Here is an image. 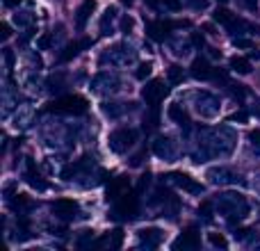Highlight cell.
<instances>
[{"label":"cell","mask_w":260,"mask_h":251,"mask_svg":"<svg viewBox=\"0 0 260 251\" xmlns=\"http://www.w3.org/2000/svg\"><path fill=\"white\" fill-rule=\"evenodd\" d=\"M238 144V135L229 125L217 128H199L197 130V151L192 153L194 162H206L215 158H226L233 153Z\"/></svg>","instance_id":"6da1fadb"},{"label":"cell","mask_w":260,"mask_h":251,"mask_svg":"<svg viewBox=\"0 0 260 251\" xmlns=\"http://www.w3.org/2000/svg\"><path fill=\"white\" fill-rule=\"evenodd\" d=\"M215 208L219 215L226 217V222L235 224V222H242L249 215V203L247 199L240 192H221L215 199Z\"/></svg>","instance_id":"7a4b0ae2"},{"label":"cell","mask_w":260,"mask_h":251,"mask_svg":"<svg viewBox=\"0 0 260 251\" xmlns=\"http://www.w3.org/2000/svg\"><path fill=\"white\" fill-rule=\"evenodd\" d=\"M87 101L78 94H67V96H59L55 99L53 103L48 105V112L53 114H71V117H78V114H85L87 112Z\"/></svg>","instance_id":"3957f363"},{"label":"cell","mask_w":260,"mask_h":251,"mask_svg":"<svg viewBox=\"0 0 260 251\" xmlns=\"http://www.w3.org/2000/svg\"><path fill=\"white\" fill-rule=\"evenodd\" d=\"M101 62L103 64L110 62L112 67H117V69H128V67H133V64L137 62V50H135L130 44H117V46H112L108 53H103Z\"/></svg>","instance_id":"277c9868"},{"label":"cell","mask_w":260,"mask_h":251,"mask_svg":"<svg viewBox=\"0 0 260 251\" xmlns=\"http://www.w3.org/2000/svg\"><path fill=\"white\" fill-rule=\"evenodd\" d=\"M137 215H139V192L137 190L119 197L117 203H114V208H112V212H110L112 219H123V222L135 219Z\"/></svg>","instance_id":"5b68a950"},{"label":"cell","mask_w":260,"mask_h":251,"mask_svg":"<svg viewBox=\"0 0 260 251\" xmlns=\"http://www.w3.org/2000/svg\"><path fill=\"white\" fill-rule=\"evenodd\" d=\"M121 89V78L112 71H101L99 76L91 80V91L99 96H112Z\"/></svg>","instance_id":"8992f818"},{"label":"cell","mask_w":260,"mask_h":251,"mask_svg":"<svg viewBox=\"0 0 260 251\" xmlns=\"http://www.w3.org/2000/svg\"><path fill=\"white\" fill-rule=\"evenodd\" d=\"M194 110H197L203 119H215L217 114L221 112V103L210 91H197V94H194Z\"/></svg>","instance_id":"52a82bcc"},{"label":"cell","mask_w":260,"mask_h":251,"mask_svg":"<svg viewBox=\"0 0 260 251\" xmlns=\"http://www.w3.org/2000/svg\"><path fill=\"white\" fill-rule=\"evenodd\" d=\"M139 137L137 128H117L112 135H110V151L112 153H126Z\"/></svg>","instance_id":"ba28073f"},{"label":"cell","mask_w":260,"mask_h":251,"mask_svg":"<svg viewBox=\"0 0 260 251\" xmlns=\"http://www.w3.org/2000/svg\"><path fill=\"white\" fill-rule=\"evenodd\" d=\"M162 178H165V183L176 185V187L183 190V192H189V194H203V185H201V183H197V180H194L192 176L183 174V171H169V174H165Z\"/></svg>","instance_id":"9c48e42d"},{"label":"cell","mask_w":260,"mask_h":251,"mask_svg":"<svg viewBox=\"0 0 260 251\" xmlns=\"http://www.w3.org/2000/svg\"><path fill=\"white\" fill-rule=\"evenodd\" d=\"M206 178L212 185H247V180L229 167H212V169H208Z\"/></svg>","instance_id":"30bf717a"},{"label":"cell","mask_w":260,"mask_h":251,"mask_svg":"<svg viewBox=\"0 0 260 251\" xmlns=\"http://www.w3.org/2000/svg\"><path fill=\"white\" fill-rule=\"evenodd\" d=\"M215 21L219 23V25H224L231 35H242L244 30H253L251 25H247V23L242 21V18H238L235 14H231L229 9H224V7H219L215 12Z\"/></svg>","instance_id":"8fae6325"},{"label":"cell","mask_w":260,"mask_h":251,"mask_svg":"<svg viewBox=\"0 0 260 251\" xmlns=\"http://www.w3.org/2000/svg\"><path fill=\"white\" fill-rule=\"evenodd\" d=\"M176 27H189V21H153L146 25V35L153 41H165V37H169Z\"/></svg>","instance_id":"7c38bea8"},{"label":"cell","mask_w":260,"mask_h":251,"mask_svg":"<svg viewBox=\"0 0 260 251\" xmlns=\"http://www.w3.org/2000/svg\"><path fill=\"white\" fill-rule=\"evenodd\" d=\"M167 94H169V87H167L165 80H151V82H146V87H144V91H142L144 101H146V105L151 110L157 108Z\"/></svg>","instance_id":"4fadbf2b"},{"label":"cell","mask_w":260,"mask_h":251,"mask_svg":"<svg viewBox=\"0 0 260 251\" xmlns=\"http://www.w3.org/2000/svg\"><path fill=\"white\" fill-rule=\"evenodd\" d=\"M91 169H94V160H91L89 155H82L80 160H76V162H71L69 167H64L62 178L69 180V183H73V180H80L82 176H85L87 171H91Z\"/></svg>","instance_id":"5bb4252c"},{"label":"cell","mask_w":260,"mask_h":251,"mask_svg":"<svg viewBox=\"0 0 260 251\" xmlns=\"http://www.w3.org/2000/svg\"><path fill=\"white\" fill-rule=\"evenodd\" d=\"M153 153H155L160 160H176V155H178V148H176V142L171 137H165V135H160V137L153 142Z\"/></svg>","instance_id":"9a60e30c"},{"label":"cell","mask_w":260,"mask_h":251,"mask_svg":"<svg viewBox=\"0 0 260 251\" xmlns=\"http://www.w3.org/2000/svg\"><path fill=\"white\" fill-rule=\"evenodd\" d=\"M199 244H201V235H199V231L194 229V226H189V229H185L183 233L178 235V240L174 242V249L176 251H194V249H199Z\"/></svg>","instance_id":"2e32d148"},{"label":"cell","mask_w":260,"mask_h":251,"mask_svg":"<svg viewBox=\"0 0 260 251\" xmlns=\"http://www.w3.org/2000/svg\"><path fill=\"white\" fill-rule=\"evenodd\" d=\"M35 117H37L35 105L23 103V105H18L16 112H14V125L21 128V130H25V128H30V125L35 123Z\"/></svg>","instance_id":"e0dca14e"},{"label":"cell","mask_w":260,"mask_h":251,"mask_svg":"<svg viewBox=\"0 0 260 251\" xmlns=\"http://www.w3.org/2000/svg\"><path fill=\"white\" fill-rule=\"evenodd\" d=\"M53 215L59 219H73L78 215V203L71 199H57L53 201Z\"/></svg>","instance_id":"ac0fdd59"},{"label":"cell","mask_w":260,"mask_h":251,"mask_svg":"<svg viewBox=\"0 0 260 251\" xmlns=\"http://www.w3.org/2000/svg\"><path fill=\"white\" fill-rule=\"evenodd\" d=\"M123 244V231L117 229L112 231V233L103 235V238H99L94 244H91V249H110V251H117L119 247Z\"/></svg>","instance_id":"d6986e66"},{"label":"cell","mask_w":260,"mask_h":251,"mask_svg":"<svg viewBox=\"0 0 260 251\" xmlns=\"http://www.w3.org/2000/svg\"><path fill=\"white\" fill-rule=\"evenodd\" d=\"M139 247L142 249H157L160 247V242H162V238H165V235H162V231L160 229H142L139 231Z\"/></svg>","instance_id":"ffe728a7"},{"label":"cell","mask_w":260,"mask_h":251,"mask_svg":"<svg viewBox=\"0 0 260 251\" xmlns=\"http://www.w3.org/2000/svg\"><path fill=\"white\" fill-rule=\"evenodd\" d=\"M189 73H192V78H197V80H210V78L215 76V69L210 67V62H208L206 57H197L192 62V67H189Z\"/></svg>","instance_id":"44dd1931"},{"label":"cell","mask_w":260,"mask_h":251,"mask_svg":"<svg viewBox=\"0 0 260 251\" xmlns=\"http://www.w3.org/2000/svg\"><path fill=\"white\" fill-rule=\"evenodd\" d=\"M194 46V39L187 35H178V37H171L169 39V48L174 55H178V57H185V55H189V50H192Z\"/></svg>","instance_id":"7402d4cb"},{"label":"cell","mask_w":260,"mask_h":251,"mask_svg":"<svg viewBox=\"0 0 260 251\" xmlns=\"http://www.w3.org/2000/svg\"><path fill=\"white\" fill-rule=\"evenodd\" d=\"M126 192H130V183H128L126 176H117V178L110 180V185H108V199L117 201V199L123 197Z\"/></svg>","instance_id":"603a6c76"},{"label":"cell","mask_w":260,"mask_h":251,"mask_svg":"<svg viewBox=\"0 0 260 251\" xmlns=\"http://www.w3.org/2000/svg\"><path fill=\"white\" fill-rule=\"evenodd\" d=\"M94 9H96V0H85V3L78 7V12H76V27L78 30H85V25L91 18Z\"/></svg>","instance_id":"cb8c5ba5"},{"label":"cell","mask_w":260,"mask_h":251,"mask_svg":"<svg viewBox=\"0 0 260 251\" xmlns=\"http://www.w3.org/2000/svg\"><path fill=\"white\" fill-rule=\"evenodd\" d=\"M91 44H94L91 39H82V41H73V44H69L67 48H64V53H59V62H69V59H73L76 55H80L85 48H89Z\"/></svg>","instance_id":"d4e9b609"},{"label":"cell","mask_w":260,"mask_h":251,"mask_svg":"<svg viewBox=\"0 0 260 251\" xmlns=\"http://www.w3.org/2000/svg\"><path fill=\"white\" fill-rule=\"evenodd\" d=\"M165 7L171 12H180L183 7H192V9H206L208 0H165Z\"/></svg>","instance_id":"484cf974"},{"label":"cell","mask_w":260,"mask_h":251,"mask_svg":"<svg viewBox=\"0 0 260 251\" xmlns=\"http://www.w3.org/2000/svg\"><path fill=\"white\" fill-rule=\"evenodd\" d=\"M23 176H25L27 183H30L32 187H37L39 192H44V190H46V180L39 176V171H37V167H35V162H32V160L25 162V174H23Z\"/></svg>","instance_id":"4316f807"},{"label":"cell","mask_w":260,"mask_h":251,"mask_svg":"<svg viewBox=\"0 0 260 251\" xmlns=\"http://www.w3.org/2000/svg\"><path fill=\"white\" fill-rule=\"evenodd\" d=\"M130 110H135V103H103V114L110 119L123 117Z\"/></svg>","instance_id":"83f0119b"},{"label":"cell","mask_w":260,"mask_h":251,"mask_svg":"<svg viewBox=\"0 0 260 251\" xmlns=\"http://www.w3.org/2000/svg\"><path fill=\"white\" fill-rule=\"evenodd\" d=\"M9 208H12L18 217H23L32 210V201L25 197V194H14V199H9Z\"/></svg>","instance_id":"f1b7e54d"},{"label":"cell","mask_w":260,"mask_h":251,"mask_svg":"<svg viewBox=\"0 0 260 251\" xmlns=\"http://www.w3.org/2000/svg\"><path fill=\"white\" fill-rule=\"evenodd\" d=\"M114 21H117V9L114 7H108L101 16V35H112L114 32Z\"/></svg>","instance_id":"f546056e"},{"label":"cell","mask_w":260,"mask_h":251,"mask_svg":"<svg viewBox=\"0 0 260 251\" xmlns=\"http://www.w3.org/2000/svg\"><path fill=\"white\" fill-rule=\"evenodd\" d=\"M18 108V96H14L12 87H5L3 89V117L7 119L12 114V110Z\"/></svg>","instance_id":"4dcf8cb0"},{"label":"cell","mask_w":260,"mask_h":251,"mask_svg":"<svg viewBox=\"0 0 260 251\" xmlns=\"http://www.w3.org/2000/svg\"><path fill=\"white\" fill-rule=\"evenodd\" d=\"M169 119L178 123L180 128H189V117H187V112H185V110L180 108L178 103L169 105Z\"/></svg>","instance_id":"1f68e13d"},{"label":"cell","mask_w":260,"mask_h":251,"mask_svg":"<svg viewBox=\"0 0 260 251\" xmlns=\"http://www.w3.org/2000/svg\"><path fill=\"white\" fill-rule=\"evenodd\" d=\"M231 69L235 73H240V76H247V73H251V62L247 57H233L231 59Z\"/></svg>","instance_id":"d6a6232c"},{"label":"cell","mask_w":260,"mask_h":251,"mask_svg":"<svg viewBox=\"0 0 260 251\" xmlns=\"http://www.w3.org/2000/svg\"><path fill=\"white\" fill-rule=\"evenodd\" d=\"M14 23L21 27H30L32 23H35V14H32L30 9H21V12L14 14Z\"/></svg>","instance_id":"836d02e7"},{"label":"cell","mask_w":260,"mask_h":251,"mask_svg":"<svg viewBox=\"0 0 260 251\" xmlns=\"http://www.w3.org/2000/svg\"><path fill=\"white\" fill-rule=\"evenodd\" d=\"M167 76H169V85H180L185 80V69L178 67V64H171Z\"/></svg>","instance_id":"e575fe53"},{"label":"cell","mask_w":260,"mask_h":251,"mask_svg":"<svg viewBox=\"0 0 260 251\" xmlns=\"http://www.w3.org/2000/svg\"><path fill=\"white\" fill-rule=\"evenodd\" d=\"M249 146H251V151L256 153V155H260V128L249 133Z\"/></svg>","instance_id":"d590c367"},{"label":"cell","mask_w":260,"mask_h":251,"mask_svg":"<svg viewBox=\"0 0 260 251\" xmlns=\"http://www.w3.org/2000/svg\"><path fill=\"white\" fill-rule=\"evenodd\" d=\"M78 247L80 249H85V247H89L91 249V244H94V231H85V233L80 235V238H78Z\"/></svg>","instance_id":"8d00e7d4"},{"label":"cell","mask_w":260,"mask_h":251,"mask_svg":"<svg viewBox=\"0 0 260 251\" xmlns=\"http://www.w3.org/2000/svg\"><path fill=\"white\" fill-rule=\"evenodd\" d=\"M208 240H210L212 247H219V249H226V247H229V242H226V238H224L221 233H210V235H208Z\"/></svg>","instance_id":"74e56055"},{"label":"cell","mask_w":260,"mask_h":251,"mask_svg":"<svg viewBox=\"0 0 260 251\" xmlns=\"http://www.w3.org/2000/svg\"><path fill=\"white\" fill-rule=\"evenodd\" d=\"M212 206H215V201H203L201 206H199V215H203V219L210 222L212 219Z\"/></svg>","instance_id":"f35d334b"},{"label":"cell","mask_w":260,"mask_h":251,"mask_svg":"<svg viewBox=\"0 0 260 251\" xmlns=\"http://www.w3.org/2000/svg\"><path fill=\"white\" fill-rule=\"evenodd\" d=\"M25 89L30 91V94H39L41 91V82H39V78H35V76H30L25 80Z\"/></svg>","instance_id":"ab89813d"},{"label":"cell","mask_w":260,"mask_h":251,"mask_svg":"<svg viewBox=\"0 0 260 251\" xmlns=\"http://www.w3.org/2000/svg\"><path fill=\"white\" fill-rule=\"evenodd\" d=\"M62 82H64V76H62V73H59V76L57 78H50V80H48V91H53V94H55V91H59V89H62Z\"/></svg>","instance_id":"60d3db41"},{"label":"cell","mask_w":260,"mask_h":251,"mask_svg":"<svg viewBox=\"0 0 260 251\" xmlns=\"http://www.w3.org/2000/svg\"><path fill=\"white\" fill-rule=\"evenodd\" d=\"M151 71H153V67L146 62V64H142V67L137 69V73H135V76H137V80H146V78L151 76Z\"/></svg>","instance_id":"b9f144b4"},{"label":"cell","mask_w":260,"mask_h":251,"mask_svg":"<svg viewBox=\"0 0 260 251\" xmlns=\"http://www.w3.org/2000/svg\"><path fill=\"white\" fill-rule=\"evenodd\" d=\"M229 89H231V94H233V99H238V101H242L244 96H247V89H244L242 85H229Z\"/></svg>","instance_id":"7bdbcfd3"},{"label":"cell","mask_w":260,"mask_h":251,"mask_svg":"<svg viewBox=\"0 0 260 251\" xmlns=\"http://www.w3.org/2000/svg\"><path fill=\"white\" fill-rule=\"evenodd\" d=\"M3 55H5V67H7V76H9V73H12V69H14V53L9 48H5Z\"/></svg>","instance_id":"ee69618b"},{"label":"cell","mask_w":260,"mask_h":251,"mask_svg":"<svg viewBox=\"0 0 260 251\" xmlns=\"http://www.w3.org/2000/svg\"><path fill=\"white\" fill-rule=\"evenodd\" d=\"M151 185V174H144V176H139V183H137V192H144V190Z\"/></svg>","instance_id":"f6af8a7d"},{"label":"cell","mask_w":260,"mask_h":251,"mask_svg":"<svg viewBox=\"0 0 260 251\" xmlns=\"http://www.w3.org/2000/svg\"><path fill=\"white\" fill-rule=\"evenodd\" d=\"M50 44H53V35H44L39 41H37V48H39V50H46Z\"/></svg>","instance_id":"bcb514c9"},{"label":"cell","mask_w":260,"mask_h":251,"mask_svg":"<svg viewBox=\"0 0 260 251\" xmlns=\"http://www.w3.org/2000/svg\"><path fill=\"white\" fill-rule=\"evenodd\" d=\"M249 110H251V114H253V117L260 119V99H258V96L251 101V105H249Z\"/></svg>","instance_id":"7dc6e473"},{"label":"cell","mask_w":260,"mask_h":251,"mask_svg":"<svg viewBox=\"0 0 260 251\" xmlns=\"http://www.w3.org/2000/svg\"><path fill=\"white\" fill-rule=\"evenodd\" d=\"M12 37V27L7 23H0V39H9Z\"/></svg>","instance_id":"c3c4849f"},{"label":"cell","mask_w":260,"mask_h":251,"mask_svg":"<svg viewBox=\"0 0 260 251\" xmlns=\"http://www.w3.org/2000/svg\"><path fill=\"white\" fill-rule=\"evenodd\" d=\"M133 25H135V23H133V18H130V16H126V18L121 21V30L126 32V35H128L130 30H133Z\"/></svg>","instance_id":"681fc988"},{"label":"cell","mask_w":260,"mask_h":251,"mask_svg":"<svg viewBox=\"0 0 260 251\" xmlns=\"http://www.w3.org/2000/svg\"><path fill=\"white\" fill-rule=\"evenodd\" d=\"M240 3H242L249 12H256V9H258V0H240Z\"/></svg>","instance_id":"f907efd6"},{"label":"cell","mask_w":260,"mask_h":251,"mask_svg":"<svg viewBox=\"0 0 260 251\" xmlns=\"http://www.w3.org/2000/svg\"><path fill=\"white\" fill-rule=\"evenodd\" d=\"M249 119V114L247 112H235L233 117H231V121H240V123H244Z\"/></svg>","instance_id":"816d5d0a"},{"label":"cell","mask_w":260,"mask_h":251,"mask_svg":"<svg viewBox=\"0 0 260 251\" xmlns=\"http://www.w3.org/2000/svg\"><path fill=\"white\" fill-rule=\"evenodd\" d=\"M249 233H253V231H249V229H240V231H235V238L238 240H247V235Z\"/></svg>","instance_id":"f5cc1de1"},{"label":"cell","mask_w":260,"mask_h":251,"mask_svg":"<svg viewBox=\"0 0 260 251\" xmlns=\"http://www.w3.org/2000/svg\"><path fill=\"white\" fill-rule=\"evenodd\" d=\"M235 46H242V48H251V44H249L247 39H233Z\"/></svg>","instance_id":"db71d44e"},{"label":"cell","mask_w":260,"mask_h":251,"mask_svg":"<svg viewBox=\"0 0 260 251\" xmlns=\"http://www.w3.org/2000/svg\"><path fill=\"white\" fill-rule=\"evenodd\" d=\"M3 3H5V7H18L21 0H3Z\"/></svg>","instance_id":"11a10c76"},{"label":"cell","mask_w":260,"mask_h":251,"mask_svg":"<svg viewBox=\"0 0 260 251\" xmlns=\"http://www.w3.org/2000/svg\"><path fill=\"white\" fill-rule=\"evenodd\" d=\"M146 5H151V7H157V0H146Z\"/></svg>","instance_id":"9f6ffc18"},{"label":"cell","mask_w":260,"mask_h":251,"mask_svg":"<svg viewBox=\"0 0 260 251\" xmlns=\"http://www.w3.org/2000/svg\"><path fill=\"white\" fill-rule=\"evenodd\" d=\"M251 247H253V249H260V240H256V242H251Z\"/></svg>","instance_id":"6f0895ef"},{"label":"cell","mask_w":260,"mask_h":251,"mask_svg":"<svg viewBox=\"0 0 260 251\" xmlns=\"http://www.w3.org/2000/svg\"><path fill=\"white\" fill-rule=\"evenodd\" d=\"M221 3H226V0H221Z\"/></svg>","instance_id":"680465c9"}]
</instances>
